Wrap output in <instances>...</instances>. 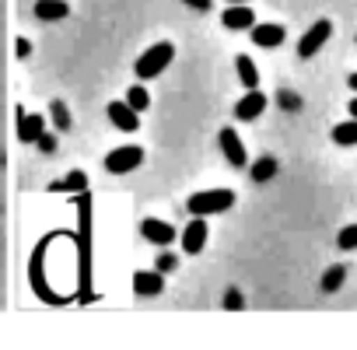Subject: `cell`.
<instances>
[{
    "mask_svg": "<svg viewBox=\"0 0 357 350\" xmlns=\"http://www.w3.org/2000/svg\"><path fill=\"white\" fill-rule=\"evenodd\" d=\"M77 228L70 231V238L77 242V298L81 301H91L95 298V287H91V197L88 190H81L77 197Z\"/></svg>",
    "mask_w": 357,
    "mask_h": 350,
    "instance_id": "6da1fadb",
    "label": "cell"
},
{
    "mask_svg": "<svg viewBox=\"0 0 357 350\" xmlns=\"http://www.w3.org/2000/svg\"><path fill=\"white\" fill-rule=\"evenodd\" d=\"M56 238H60V231L46 235V238L36 245L32 259H29V284H32V291H36L46 305H60V301H63V294H60V291H53V284L46 280V252H50V245H53Z\"/></svg>",
    "mask_w": 357,
    "mask_h": 350,
    "instance_id": "7a4b0ae2",
    "label": "cell"
},
{
    "mask_svg": "<svg viewBox=\"0 0 357 350\" xmlns=\"http://www.w3.org/2000/svg\"><path fill=\"white\" fill-rule=\"evenodd\" d=\"M235 207V193L231 190H204V193H193L186 200V211L190 214H200V218H211V214H225Z\"/></svg>",
    "mask_w": 357,
    "mask_h": 350,
    "instance_id": "3957f363",
    "label": "cell"
},
{
    "mask_svg": "<svg viewBox=\"0 0 357 350\" xmlns=\"http://www.w3.org/2000/svg\"><path fill=\"white\" fill-rule=\"evenodd\" d=\"M172 60H175V46H172V43H158V46H151V50H144V53L137 56L133 70H137L140 81H151V77H158Z\"/></svg>",
    "mask_w": 357,
    "mask_h": 350,
    "instance_id": "277c9868",
    "label": "cell"
},
{
    "mask_svg": "<svg viewBox=\"0 0 357 350\" xmlns=\"http://www.w3.org/2000/svg\"><path fill=\"white\" fill-rule=\"evenodd\" d=\"M140 165H144V147H137V144H123V147H112L105 154V172L109 175H130Z\"/></svg>",
    "mask_w": 357,
    "mask_h": 350,
    "instance_id": "5b68a950",
    "label": "cell"
},
{
    "mask_svg": "<svg viewBox=\"0 0 357 350\" xmlns=\"http://www.w3.org/2000/svg\"><path fill=\"white\" fill-rule=\"evenodd\" d=\"M329 36H333V22H329V18H319V22L301 36V43H298V56H301V60H312V56L329 43Z\"/></svg>",
    "mask_w": 357,
    "mask_h": 350,
    "instance_id": "8992f818",
    "label": "cell"
},
{
    "mask_svg": "<svg viewBox=\"0 0 357 350\" xmlns=\"http://www.w3.org/2000/svg\"><path fill=\"white\" fill-rule=\"evenodd\" d=\"M263 109H266V95L259 88H249V95H242L235 102V119L238 123H252V119L263 116Z\"/></svg>",
    "mask_w": 357,
    "mask_h": 350,
    "instance_id": "52a82bcc",
    "label": "cell"
},
{
    "mask_svg": "<svg viewBox=\"0 0 357 350\" xmlns=\"http://www.w3.org/2000/svg\"><path fill=\"white\" fill-rule=\"evenodd\" d=\"M218 144H221V151H225V158H228V165H235V168H245L249 165V154H245V144H242V137L231 130V126H225L221 130V137H218Z\"/></svg>",
    "mask_w": 357,
    "mask_h": 350,
    "instance_id": "ba28073f",
    "label": "cell"
},
{
    "mask_svg": "<svg viewBox=\"0 0 357 350\" xmlns=\"http://www.w3.org/2000/svg\"><path fill=\"white\" fill-rule=\"evenodd\" d=\"M207 218H200V214H193V221L186 225V231L178 235L183 238V249L190 252V256H197V252H204V245H207Z\"/></svg>",
    "mask_w": 357,
    "mask_h": 350,
    "instance_id": "9c48e42d",
    "label": "cell"
},
{
    "mask_svg": "<svg viewBox=\"0 0 357 350\" xmlns=\"http://www.w3.org/2000/svg\"><path fill=\"white\" fill-rule=\"evenodd\" d=\"M221 25L228 32H245V29L256 25V11L249 4H228V11L221 15Z\"/></svg>",
    "mask_w": 357,
    "mask_h": 350,
    "instance_id": "30bf717a",
    "label": "cell"
},
{
    "mask_svg": "<svg viewBox=\"0 0 357 350\" xmlns=\"http://www.w3.org/2000/svg\"><path fill=\"white\" fill-rule=\"evenodd\" d=\"M109 119H112V126L116 130H123V133H133V130H140V112L123 98V102H112L109 105Z\"/></svg>",
    "mask_w": 357,
    "mask_h": 350,
    "instance_id": "8fae6325",
    "label": "cell"
},
{
    "mask_svg": "<svg viewBox=\"0 0 357 350\" xmlns=\"http://www.w3.org/2000/svg\"><path fill=\"white\" fill-rule=\"evenodd\" d=\"M140 235H144L147 242H154V245H172V242H175V228L165 225V221H158V218L140 221Z\"/></svg>",
    "mask_w": 357,
    "mask_h": 350,
    "instance_id": "7c38bea8",
    "label": "cell"
},
{
    "mask_svg": "<svg viewBox=\"0 0 357 350\" xmlns=\"http://www.w3.org/2000/svg\"><path fill=\"white\" fill-rule=\"evenodd\" d=\"M249 32H252V43L263 46V50H277V46L287 39L284 25H273V22H270V25H252Z\"/></svg>",
    "mask_w": 357,
    "mask_h": 350,
    "instance_id": "4fadbf2b",
    "label": "cell"
},
{
    "mask_svg": "<svg viewBox=\"0 0 357 350\" xmlns=\"http://www.w3.org/2000/svg\"><path fill=\"white\" fill-rule=\"evenodd\" d=\"M43 130H46V119L43 116H36V112L29 116V112L18 109V140L22 144H36L43 137Z\"/></svg>",
    "mask_w": 357,
    "mask_h": 350,
    "instance_id": "5bb4252c",
    "label": "cell"
},
{
    "mask_svg": "<svg viewBox=\"0 0 357 350\" xmlns=\"http://www.w3.org/2000/svg\"><path fill=\"white\" fill-rule=\"evenodd\" d=\"M133 291L144 294V298L161 294V291H165V273H158V270H144V273H137V277H133Z\"/></svg>",
    "mask_w": 357,
    "mask_h": 350,
    "instance_id": "9a60e30c",
    "label": "cell"
},
{
    "mask_svg": "<svg viewBox=\"0 0 357 350\" xmlns=\"http://www.w3.org/2000/svg\"><path fill=\"white\" fill-rule=\"evenodd\" d=\"M67 15H70L67 0H36V18H43V22H60Z\"/></svg>",
    "mask_w": 357,
    "mask_h": 350,
    "instance_id": "2e32d148",
    "label": "cell"
},
{
    "mask_svg": "<svg viewBox=\"0 0 357 350\" xmlns=\"http://www.w3.org/2000/svg\"><path fill=\"white\" fill-rule=\"evenodd\" d=\"M63 190H67V193H81V190H88V175H84L81 168H74V172H67V175H63L60 183H53V186H50V193H63Z\"/></svg>",
    "mask_w": 357,
    "mask_h": 350,
    "instance_id": "e0dca14e",
    "label": "cell"
},
{
    "mask_svg": "<svg viewBox=\"0 0 357 350\" xmlns=\"http://www.w3.org/2000/svg\"><path fill=\"white\" fill-rule=\"evenodd\" d=\"M235 67H238V81L245 84V91L249 88H259V70H256V63L242 53V56H235Z\"/></svg>",
    "mask_w": 357,
    "mask_h": 350,
    "instance_id": "ac0fdd59",
    "label": "cell"
},
{
    "mask_svg": "<svg viewBox=\"0 0 357 350\" xmlns=\"http://www.w3.org/2000/svg\"><path fill=\"white\" fill-rule=\"evenodd\" d=\"M333 140H336L340 147H357V119L350 116L347 123H336V126H333Z\"/></svg>",
    "mask_w": 357,
    "mask_h": 350,
    "instance_id": "d6986e66",
    "label": "cell"
},
{
    "mask_svg": "<svg viewBox=\"0 0 357 350\" xmlns=\"http://www.w3.org/2000/svg\"><path fill=\"white\" fill-rule=\"evenodd\" d=\"M277 158H259V161H252V179L256 183H270L273 175H277Z\"/></svg>",
    "mask_w": 357,
    "mask_h": 350,
    "instance_id": "ffe728a7",
    "label": "cell"
},
{
    "mask_svg": "<svg viewBox=\"0 0 357 350\" xmlns=\"http://www.w3.org/2000/svg\"><path fill=\"white\" fill-rule=\"evenodd\" d=\"M126 102H130L137 112H144V109L151 105V95H147V88H144V84H133V88L126 91Z\"/></svg>",
    "mask_w": 357,
    "mask_h": 350,
    "instance_id": "44dd1931",
    "label": "cell"
},
{
    "mask_svg": "<svg viewBox=\"0 0 357 350\" xmlns=\"http://www.w3.org/2000/svg\"><path fill=\"white\" fill-rule=\"evenodd\" d=\"M343 277H347V270H343V266H333V270L322 277V291H329V294H333V291L343 284Z\"/></svg>",
    "mask_w": 357,
    "mask_h": 350,
    "instance_id": "7402d4cb",
    "label": "cell"
},
{
    "mask_svg": "<svg viewBox=\"0 0 357 350\" xmlns=\"http://www.w3.org/2000/svg\"><path fill=\"white\" fill-rule=\"evenodd\" d=\"M336 245H340V249H347V252H350V249H357V225H347V228L340 231Z\"/></svg>",
    "mask_w": 357,
    "mask_h": 350,
    "instance_id": "603a6c76",
    "label": "cell"
},
{
    "mask_svg": "<svg viewBox=\"0 0 357 350\" xmlns=\"http://www.w3.org/2000/svg\"><path fill=\"white\" fill-rule=\"evenodd\" d=\"M175 266H178V259H175L172 252H161V256L154 259V270H158V273H172Z\"/></svg>",
    "mask_w": 357,
    "mask_h": 350,
    "instance_id": "cb8c5ba5",
    "label": "cell"
},
{
    "mask_svg": "<svg viewBox=\"0 0 357 350\" xmlns=\"http://www.w3.org/2000/svg\"><path fill=\"white\" fill-rule=\"evenodd\" d=\"M53 119H56V130H70V119H67V109L60 102H53Z\"/></svg>",
    "mask_w": 357,
    "mask_h": 350,
    "instance_id": "d4e9b609",
    "label": "cell"
},
{
    "mask_svg": "<svg viewBox=\"0 0 357 350\" xmlns=\"http://www.w3.org/2000/svg\"><path fill=\"white\" fill-rule=\"evenodd\" d=\"M36 144H39V151H43V154H53V151H56V137H53V133H46V130H43V137H39Z\"/></svg>",
    "mask_w": 357,
    "mask_h": 350,
    "instance_id": "484cf974",
    "label": "cell"
},
{
    "mask_svg": "<svg viewBox=\"0 0 357 350\" xmlns=\"http://www.w3.org/2000/svg\"><path fill=\"white\" fill-rule=\"evenodd\" d=\"M183 4H186V8H193L197 15H207V11H211V0H183Z\"/></svg>",
    "mask_w": 357,
    "mask_h": 350,
    "instance_id": "4316f807",
    "label": "cell"
},
{
    "mask_svg": "<svg viewBox=\"0 0 357 350\" xmlns=\"http://www.w3.org/2000/svg\"><path fill=\"white\" fill-rule=\"evenodd\" d=\"M347 84H350V91H357V74H350V77H347Z\"/></svg>",
    "mask_w": 357,
    "mask_h": 350,
    "instance_id": "83f0119b",
    "label": "cell"
},
{
    "mask_svg": "<svg viewBox=\"0 0 357 350\" xmlns=\"http://www.w3.org/2000/svg\"><path fill=\"white\" fill-rule=\"evenodd\" d=\"M350 116L357 119V98H350Z\"/></svg>",
    "mask_w": 357,
    "mask_h": 350,
    "instance_id": "f1b7e54d",
    "label": "cell"
},
{
    "mask_svg": "<svg viewBox=\"0 0 357 350\" xmlns=\"http://www.w3.org/2000/svg\"><path fill=\"white\" fill-rule=\"evenodd\" d=\"M225 4H252V0H225Z\"/></svg>",
    "mask_w": 357,
    "mask_h": 350,
    "instance_id": "f546056e",
    "label": "cell"
}]
</instances>
